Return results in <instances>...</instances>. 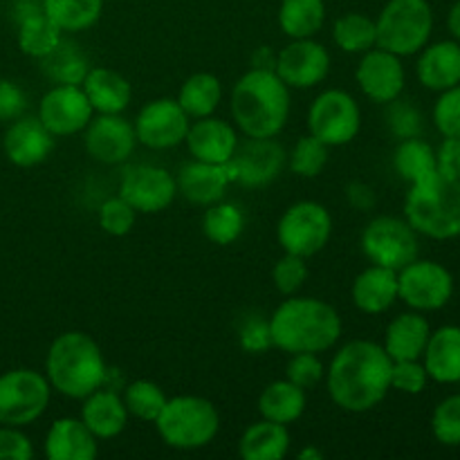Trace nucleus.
Here are the masks:
<instances>
[{
	"label": "nucleus",
	"instance_id": "obj_1",
	"mask_svg": "<svg viewBox=\"0 0 460 460\" xmlns=\"http://www.w3.org/2000/svg\"><path fill=\"white\" fill-rule=\"evenodd\" d=\"M394 359L382 344L353 340L341 346L326 368V389L332 402L349 413L373 411L391 391Z\"/></svg>",
	"mask_w": 460,
	"mask_h": 460
},
{
	"label": "nucleus",
	"instance_id": "obj_2",
	"mask_svg": "<svg viewBox=\"0 0 460 460\" xmlns=\"http://www.w3.org/2000/svg\"><path fill=\"white\" fill-rule=\"evenodd\" d=\"M341 328L335 305L314 296L292 295L270 314L274 349L288 355L326 353L340 341Z\"/></svg>",
	"mask_w": 460,
	"mask_h": 460
},
{
	"label": "nucleus",
	"instance_id": "obj_3",
	"mask_svg": "<svg viewBox=\"0 0 460 460\" xmlns=\"http://www.w3.org/2000/svg\"><path fill=\"white\" fill-rule=\"evenodd\" d=\"M232 117L247 137H277L290 117V88L274 70L250 67L232 90Z\"/></svg>",
	"mask_w": 460,
	"mask_h": 460
},
{
	"label": "nucleus",
	"instance_id": "obj_4",
	"mask_svg": "<svg viewBox=\"0 0 460 460\" xmlns=\"http://www.w3.org/2000/svg\"><path fill=\"white\" fill-rule=\"evenodd\" d=\"M45 377L57 394L70 400H84L93 391L106 386L108 364L88 332L67 331L49 344Z\"/></svg>",
	"mask_w": 460,
	"mask_h": 460
},
{
	"label": "nucleus",
	"instance_id": "obj_5",
	"mask_svg": "<svg viewBox=\"0 0 460 460\" xmlns=\"http://www.w3.org/2000/svg\"><path fill=\"white\" fill-rule=\"evenodd\" d=\"M404 218L418 236L452 241L460 236V180L438 171L416 184H409Z\"/></svg>",
	"mask_w": 460,
	"mask_h": 460
},
{
	"label": "nucleus",
	"instance_id": "obj_6",
	"mask_svg": "<svg viewBox=\"0 0 460 460\" xmlns=\"http://www.w3.org/2000/svg\"><path fill=\"white\" fill-rule=\"evenodd\" d=\"M162 443L180 452L202 449L218 436L220 413L214 402L200 395H175L166 400L155 418Z\"/></svg>",
	"mask_w": 460,
	"mask_h": 460
},
{
	"label": "nucleus",
	"instance_id": "obj_7",
	"mask_svg": "<svg viewBox=\"0 0 460 460\" xmlns=\"http://www.w3.org/2000/svg\"><path fill=\"white\" fill-rule=\"evenodd\" d=\"M377 48L398 57L420 52L434 31V9L427 0H389L376 18Z\"/></svg>",
	"mask_w": 460,
	"mask_h": 460
},
{
	"label": "nucleus",
	"instance_id": "obj_8",
	"mask_svg": "<svg viewBox=\"0 0 460 460\" xmlns=\"http://www.w3.org/2000/svg\"><path fill=\"white\" fill-rule=\"evenodd\" d=\"M52 386L45 373L12 368L0 376V425L25 427L39 420L49 407Z\"/></svg>",
	"mask_w": 460,
	"mask_h": 460
},
{
	"label": "nucleus",
	"instance_id": "obj_9",
	"mask_svg": "<svg viewBox=\"0 0 460 460\" xmlns=\"http://www.w3.org/2000/svg\"><path fill=\"white\" fill-rule=\"evenodd\" d=\"M332 236V216L322 202L299 200L283 211L277 225V241L288 254H319Z\"/></svg>",
	"mask_w": 460,
	"mask_h": 460
},
{
	"label": "nucleus",
	"instance_id": "obj_10",
	"mask_svg": "<svg viewBox=\"0 0 460 460\" xmlns=\"http://www.w3.org/2000/svg\"><path fill=\"white\" fill-rule=\"evenodd\" d=\"M362 128V111L346 90L331 88L314 97L308 108V133L331 146H346Z\"/></svg>",
	"mask_w": 460,
	"mask_h": 460
},
{
	"label": "nucleus",
	"instance_id": "obj_11",
	"mask_svg": "<svg viewBox=\"0 0 460 460\" xmlns=\"http://www.w3.org/2000/svg\"><path fill=\"white\" fill-rule=\"evenodd\" d=\"M362 252L371 263L398 272L418 259L420 252L418 232L407 223V218L377 216L364 227Z\"/></svg>",
	"mask_w": 460,
	"mask_h": 460
},
{
	"label": "nucleus",
	"instance_id": "obj_12",
	"mask_svg": "<svg viewBox=\"0 0 460 460\" xmlns=\"http://www.w3.org/2000/svg\"><path fill=\"white\" fill-rule=\"evenodd\" d=\"M454 296V277L443 263L416 259L398 270V299L418 313L445 308Z\"/></svg>",
	"mask_w": 460,
	"mask_h": 460
},
{
	"label": "nucleus",
	"instance_id": "obj_13",
	"mask_svg": "<svg viewBox=\"0 0 460 460\" xmlns=\"http://www.w3.org/2000/svg\"><path fill=\"white\" fill-rule=\"evenodd\" d=\"M288 164V153L274 137H247L238 142L236 153L227 162L229 180L247 189L272 184Z\"/></svg>",
	"mask_w": 460,
	"mask_h": 460
},
{
	"label": "nucleus",
	"instance_id": "obj_14",
	"mask_svg": "<svg viewBox=\"0 0 460 460\" xmlns=\"http://www.w3.org/2000/svg\"><path fill=\"white\" fill-rule=\"evenodd\" d=\"M119 196L137 214H160L173 205L178 182L164 166L133 164L121 173Z\"/></svg>",
	"mask_w": 460,
	"mask_h": 460
},
{
	"label": "nucleus",
	"instance_id": "obj_15",
	"mask_svg": "<svg viewBox=\"0 0 460 460\" xmlns=\"http://www.w3.org/2000/svg\"><path fill=\"white\" fill-rule=\"evenodd\" d=\"M133 126L142 146L153 148V151H166V148L184 144L191 119L180 108L178 99L160 97L139 108Z\"/></svg>",
	"mask_w": 460,
	"mask_h": 460
},
{
	"label": "nucleus",
	"instance_id": "obj_16",
	"mask_svg": "<svg viewBox=\"0 0 460 460\" xmlns=\"http://www.w3.org/2000/svg\"><path fill=\"white\" fill-rule=\"evenodd\" d=\"M36 117L54 137H70L84 133L94 111L81 85L54 84L40 99Z\"/></svg>",
	"mask_w": 460,
	"mask_h": 460
},
{
	"label": "nucleus",
	"instance_id": "obj_17",
	"mask_svg": "<svg viewBox=\"0 0 460 460\" xmlns=\"http://www.w3.org/2000/svg\"><path fill=\"white\" fill-rule=\"evenodd\" d=\"M274 72L288 88L310 90L331 72V54L314 39H292L277 52Z\"/></svg>",
	"mask_w": 460,
	"mask_h": 460
},
{
	"label": "nucleus",
	"instance_id": "obj_18",
	"mask_svg": "<svg viewBox=\"0 0 460 460\" xmlns=\"http://www.w3.org/2000/svg\"><path fill=\"white\" fill-rule=\"evenodd\" d=\"M355 81L364 97H368L371 102L382 103V106L395 102L404 93V84H407L402 57L376 45L362 54V61L358 63V70H355Z\"/></svg>",
	"mask_w": 460,
	"mask_h": 460
},
{
	"label": "nucleus",
	"instance_id": "obj_19",
	"mask_svg": "<svg viewBox=\"0 0 460 460\" xmlns=\"http://www.w3.org/2000/svg\"><path fill=\"white\" fill-rule=\"evenodd\" d=\"M84 146L99 164H124L137 146L135 126L121 115L93 117L84 128Z\"/></svg>",
	"mask_w": 460,
	"mask_h": 460
},
{
	"label": "nucleus",
	"instance_id": "obj_20",
	"mask_svg": "<svg viewBox=\"0 0 460 460\" xmlns=\"http://www.w3.org/2000/svg\"><path fill=\"white\" fill-rule=\"evenodd\" d=\"M4 155L12 164L21 169L43 164L54 151V135L40 124L39 117H18L9 121V128L3 139Z\"/></svg>",
	"mask_w": 460,
	"mask_h": 460
},
{
	"label": "nucleus",
	"instance_id": "obj_21",
	"mask_svg": "<svg viewBox=\"0 0 460 460\" xmlns=\"http://www.w3.org/2000/svg\"><path fill=\"white\" fill-rule=\"evenodd\" d=\"M193 160L209 162V164H227L238 146V133L229 121L220 117H200L191 121L184 137Z\"/></svg>",
	"mask_w": 460,
	"mask_h": 460
},
{
	"label": "nucleus",
	"instance_id": "obj_22",
	"mask_svg": "<svg viewBox=\"0 0 460 460\" xmlns=\"http://www.w3.org/2000/svg\"><path fill=\"white\" fill-rule=\"evenodd\" d=\"M175 182H178V193L184 200H189L191 205L209 207L223 200L232 180H229L225 164L191 160L180 169Z\"/></svg>",
	"mask_w": 460,
	"mask_h": 460
},
{
	"label": "nucleus",
	"instance_id": "obj_23",
	"mask_svg": "<svg viewBox=\"0 0 460 460\" xmlns=\"http://www.w3.org/2000/svg\"><path fill=\"white\" fill-rule=\"evenodd\" d=\"M416 76L427 90L443 93L460 84V43L458 40H438L427 43L418 52Z\"/></svg>",
	"mask_w": 460,
	"mask_h": 460
},
{
	"label": "nucleus",
	"instance_id": "obj_24",
	"mask_svg": "<svg viewBox=\"0 0 460 460\" xmlns=\"http://www.w3.org/2000/svg\"><path fill=\"white\" fill-rule=\"evenodd\" d=\"M43 447L49 460H94L99 440L81 418H58L49 427Z\"/></svg>",
	"mask_w": 460,
	"mask_h": 460
},
{
	"label": "nucleus",
	"instance_id": "obj_25",
	"mask_svg": "<svg viewBox=\"0 0 460 460\" xmlns=\"http://www.w3.org/2000/svg\"><path fill=\"white\" fill-rule=\"evenodd\" d=\"M350 299L364 314L386 313L398 301V272L373 263L355 277Z\"/></svg>",
	"mask_w": 460,
	"mask_h": 460
},
{
	"label": "nucleus",
	"instance_id": "obj_26",
	"mask_svg": "<svg viewBox=\"0 0 460 460\" xmlns=\"http://www.w3.org/2000/svg\"><path fill=\"white\" fill-rule=\"evenodd\" d=\"M81 402L84 404H81L79 418L97 436V440H112L126 429L128 409H126L124 398L117 391L102 386V389L93 391Z\"/></svg>",
	"mask_w": 460,
	"mask_h": 460
},
{
	"label": "nucleus",
	"instance_id": "obj_27",
	"mask_svg": "<svg viewBox=\"0 0 460 460\" xmlns=\"http://www.w3.org/2000/svg\"><path fill=\"white\" fill-rule=\"evenodd\" d=\"M81 88L97 115H121L133 99L128 79L111 67H90Z\"/></svg>",
	"mask_w": 460,
	"mask_h": 460
},
{
	"label": "nucleus",
	"instance_id": "obj_28",
	"mask_svg": "<svg viewBox=\"0 0 460 460\" xmlns=\"http://www.w3.org/2000/svg\"><path fill=\"white\" fill-rule=\"evenodd\" d=\"M420 359L429 373V380L438 382V385H458L460 326H440L431 331Z\"/></svg>",
	"mask_w": 460,
	"mask_h": 460
},
{
	"label": "nucleus",
	"instance_id": "obj_29",
	"mask_svg": "<svg viewBox=\"0 0 460 460\" xmlns=\"http://www.w3.org/2000/svg\"><path fill=\"white\" fill-rule=\"evenodd\" d=\"M431 326L427 317L418 310L402 313L386 326L385 344L382 349L386 350L394 362L400 359H420L425 353V346L429 341Z\"/></svg>",
	"mask_w": 460,
	"mask_h": 460
},
{
	"label": "nucleus",
	"instance_id": "obj_30",
	"mask_svg": "<svg viewBox=\"0 0 460 460\" xmlns=\"http://www.w3.org/2000/svg\"><path fill=\"white\" fill-rule=\"evenodd\" d=\"M290 445L292 438L288 425L261 418L243 431L238 440V456L243 460H281L290 452Z\"/></svg>",
	"mask_w": 460,
	"mask_h": 460
},
{
	"label": "nucleus",
	"instance_id": "obj_31",
	"mask_svg": "<svg viewBox=\"0 0 460 460\" xmlns=\"http://www.w3.org/2000/svg\"><path fill=\"white\" fill-rule=\"evenodd\" d=\"M305 411V391L290 380L270 382L259 395V413L265 420L292 425Z\"/></svg>",
	"mask_w": 460,
	"mask_h": 460
},
{
	"label": "nucleus",
	"instance_id": "obj_32",
	"mask_svg": "<svg viewBox=\"0 0 460 460\" xmlns=\"http://www.w3.org/2000/svg\"><path fill=\"white\" fill-rule=\"evenodd\" d=\"M63 30L43 12H31L18 21L16 40L22 54L31 58H43L63 40Z\"/></svg>",
	"mask_w": 460,
	"mask_h": 460
},
{
	"label": "nucleus",
	"instance_id": "obj_33",
	"mask_svg": "<svg viewBox=\"0 0 460 460\" xmlns=\"http://www.w3.org/2000/svg\"><path fill=\"white\" fill-rule=\"evenodd\" d=\"M326 22L323 0H283L279 7V27L288 39H314Z\"/></svg>",
	"mask_w": 460,
	"mask_h": 460
},
{
	"label": "nucleus",
	"instance_id": "obj_34",
	"mask_svg": "<svg viewBox=\"0 0 460 460\" xmlns=\"http://www.w3.org/2000/svg\"><path fill=\"white\" fill-rule=\"evenodd\" d=\"M223 102V84L211 72H196L182 84L178 93V103L189 119L209 117L218 111Z\"/></svg>",
	"mask_w": 460,
	"mask_h": 460
},
{
	"label": "nucleus",
	"instance_id": "obj_35",
	"mask_svg": "<svg viewBox=\"0 0 460 460\" xmlns=\"http://www.w3.org/2000/svg\"><path fill=\"white\" fill-rule=\"evenodd\" d=\"M40 70L54 84L81 85L90 72V61L75 40H67L63 36L61 43L48 57L40 58Z\"/></svg>",
	"mask_w": 460,
	"mask_h": 460
},
{
	"label": "nucleus",
	"instance_id": "obj_36",
	"mask_svg": "<svg viewBox=\"0 0 460 460\" xmlns=\"http://www.w3.org/2000/svg\"><path fill=\"white\" fill-rule=\"evenodd\" d=\"M40 7L63 34H79L97 25L103 13V0H40Z\"/></svg>",
	"mask_w": 460,
	"mask_h": 460
},
{
	"label": "nucleus",
	"instance_id": "obj_37",
	"mask_svg": "<svg viewBox=\"0 0 460 460\" xmlns=\"http://www.w3.org/2000/svg\"><path fill=\"white\" fill-rule=\"evenodd\" d=\"M394 169L404 182L416 184L436 173V151L420 137L400 139L394 151Z\"/></svg>",
	"mask_w": 460,
	"mask_h": 460
},
{
	"label": "nucleus",
	"instance_id": "obj_38",
	"mask_svg": "<svg viewBox=\"0 0 460 460\" xmlns=\"http://www.w3.org/2000/svg\"><path fill=\"white\" fill-rule=\"evenodd\" d=\"M245 232V214L236 202L218 200L202 216V234L216 245H232Z\"/></svg>",
	"mask_w": 460,
	"mask_h": 460
},
{
	"label": "nucleus",
	"instance_id": "obj_39",
	"mask_svg": "<svg viewBox=\"0 0 460 460\" xmlns=\"http://www.w3.org/2000/svg\"><path fill=\"white\" fill-rule=\"evenodd\" d=\"M332 40L346 54H364L377 45L376 21L367 13L349 12L332 22Z\"/></svg>",
	"mask_w": 460,
	"mask_h": 460
},
{
	"label": "nucleus",
	"instance_id": "obj_40",
	"mask_svg": "<svg viewBox=\"0 0 460 460\" xmlns=\"http://www.w3.org/2000/svg\"><path fill=\"white\" fill-rule=\"evenodd\" d=\"M166 400L169 398H166L164 389L151 380H135L124 391V404L128 409V416L144 422H155Z\"/></svg>",
	"mask_w": 460,
	"mask_h": 460
},
{
	"label": "nucleus",
	"instance_id": "obj_41",
	"mask_svg": "<svg viewBox=\"0 0 460 460\" xmlns=\"http://www.w3.org/2000/svg\"><path fill=\"white\" fill-rule=\"evenodd\" d=\"M328 164V146L313 135H305L288 153V166L299 178H317Z\"/></svg>",
	"mask_w": 460,
	"mask_h": 460
},
{
	"label": "nucleus",
	"instance_id": "obj_42",
	"mask_svg": "<svg viewBox=\"0 0 460 460\" xmlns=\"http://www.w3.org/2000/svg\"><path fill=\"white\" fill-rule=\"evenodd\" d=\"M431 434L445 447H460V394L449 395L434 409Z\"/></svg>",
	"mask_w": 460,
	"mask_h": 460
},
{
	"label": "nucleus",
	"instance_id": "obj_43",
	"mask_svg": "<svg viewBox=\"0 0 460 460\" xmlns=\"http://www.w3.org/2000/svg\"><path fill=\"white\" fill-rule=\"evenodd\" d=\"M99 227L108 234V236H126L133 232L135 223H137V211L128 205L121 196L108 198L97 211Z\"/></svg>",
	"mask_w": 460,
	"mask_h": 460
},
{
	"label": "nucleus",
	"instance_id": "obj_44",
	"mask_svg": "<svg viewBox=\"0 0 460 460\" xmlns=\"http://www.w3.org/2000/svg\"><path fill=\"white\" fill-rule=\"evenodd\" d=\"M274 288L281 292L283 296H292L305 286L308 281V265H305L304 256L296 254H283L281 259L274 263L272 270Z\"/></svg>",
	"mask_w": 460,
	"mask_h": 460
},
{
	"label": "nucleus",
	"instance_id": "obj_45",
	"mask_svg": "<svg viewBox=\"0 0 460 460\" xmlns=\"http://www.w3.org/2000/svg\"><path fill=\"white\" fill-rule=\"evenodd\" d=\"M238 344L245 353L261 355L265 350L274 349L272 332H270V319L263 314L250 313L241 319L238 323Z\"/></svg>",
	"mask_w": 460,
	"mask_h": 460
},
{
	"label": "nucleus",
	"instance_id": "obj_46",
	"mask_svg": "<svg viewBox=\"0 0 460 460\" xmlns=\"http://www.w3.org/2000/svg\"><path fill=\"white\" fill-rule=\"evenodd\" d=\"M434 124L443 137L460 139V84L440 93L434 103Z\"/></svg>",
	"mask_w": 460,
	"mask_h": 460
},
{
	"label": "nucleus",
	"instance_id": "obj_47",
	"mask_svg": "<svg viewBox=\"0 0 460 460\" xmlns=\"http://www.w3.org/2000/svg\"><path fill=\"white\" fill-rule=\"evenodd\" d=\"M429 385V373H427L422 359H400L394 362L391 368V389L407 395H418Z\"/></svg>",
	"mask_w": 460,
	"mask_h": 460
},
{
	"label": "nucleus",
	"instance_id": "obj_48",
	"mask_svg": "<svg viewBox=\"0 0 460 460\" xmlns=\"http://www.w3.org/2000/svg\"><path fill=\"white\" fill-rule=\"evenodd\" d=\"M326 377V367L317 353H295L288 362L286 380L301 386L304 391L314 389Z\"/></svg>",
	"mask_w": 460,
	"mask_h": 460
},
{
	"label": "nucleus",
	"instance_id": "obj_49",
	"mask_svg": "<svg viewBox=\"0 0 460 460\" xmlns=\"http://www.w3.org/2000/svg\"><path fill=\"white\" fill-rule=\"evenodd\" d=\"M389 111H386V124H389L391 133L398 135L400 139L407 137H420L422 130V115L411 106V103L400 102V97L395 102L386 103Z\"/></svg>",
	"mask_w": 460,
	"mask_h": 460
},
{
	"label": "nucleus",
	"instance_id": "obj_50",
	"mask_svg": "<svg viewBox=\"0 0 460 460\" xmlns=\"http://www.w3.org/2000/svg\"><path fill=\"white\" fill-rule=\"evenodd\" d=\"M34 445L21 431V427H0V460H30Z\"/></svg>",
	"mask_w": 460,
	"mask_h": 460
},
{
	"label": "nucleus",
	"instance_id": "obj_51",
	"mask_svg": "<svg viewBox=\"0 0 460 460\" xmlns=\"http://www.w3.org/2000/svg\"><path fill=\"white\" fill-rule=\"evenodd\" d=\"M27 108V94L18 84L0 79V121H13L22 117Z\"/></svg>",
	"mask_w": 460,
	"mask_h": 460
},
{
	"label": "nucleus",
	"instance_id": "obj_52",
	"mask_svg": "<svg viewBox=\"0 0 460 460\" xmlns=\"http://www.w3.org/2000/svg\"><path fill=\"white\" fill-rule=\"evenodd\" d=\"M436 171L445 178L460 180V139L445 137L436 148Z\"/></svg>",
	"mask_w": 460,
	"mask_h": 460
},
{
	"label": "nucleus",
	"instance_id": "obj_53",
	"mask_svg": "<svg viewBox=\"0 0 460 460\" xmlns=\"http://www.w3.org/2000/svg\"><path fill=\"white\" fill-rule=\"evenodd\" d=\"M346 198H349L350 205L359 211H368L376 205V191L364 182H350L349 187H346Z\"/></svg>",
	"mask_w": 460,
	"mask_h": 460
},
{
	"label": "nucleus",
	"instance_id": "obj_54",
	"mask_svg": "<svg viewBox=\"0 0 460 460\" xmlns=\"http://www.w3.org/2000/svg\"><path fill=\"white\" fill-rule=\"evenodd\" d=\"M250 63L256 70H274V66H277V52H274L270 45H259V48L252 52Z\"/></svg>",
	"mask_w": 460,
	"mask_h": 460
},
{
	"label": "nucleus",
	"instance_id": "obj_55",
	"mask_svg": "<svg viewBox=\"0 0 460 460\" xmlns=\"http://www.w3.org/2000/svg\"><path fill=\"white\" fill-rule=\"evenodd\" d=\"M447 30H449V34H452V39L460 43V0H456V3L452 4V9H449Z\"/></svg>",
	"mask_w": 460,
	"mask_h": 460
},
{
	"label": "nucleus",
	"instance_id": "obj_56",
	"mask_svg": "<svg viewBox=\"0 0 460 460\" xmlns=\"http://www.w3.org/2000/svg\"><path fill=\"white\" fill-rule=\"evenodd\" d=\"M296 458H299V460H322L323 454L319 452L317 447H305V449H301L299 456H296Z\"/></svg>",
	"mask_w": 460,
	"mask_h": 460
}]
</instances>
